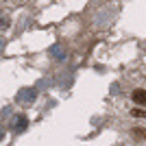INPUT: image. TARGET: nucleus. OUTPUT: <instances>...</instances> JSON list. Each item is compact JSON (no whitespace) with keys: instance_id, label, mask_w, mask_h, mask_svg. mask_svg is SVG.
<instances>
[{"instance_id":"f03ea898","label":"nucleus","mask_w":146,"mask_h":146,"mask_svg":"<svg viewBox=\"0 0 146 146\" xmlns=\"http://www.w3.org/2000/svg\"><path fill=\"white\" fill-rule=\"evenodd\" d=\"M118 146H135V144H129V142H124V144H118Z\"/></svg>"},{"instance_id":"f257e3e1","label":"nucleus","mask_w":146,"mask_h":146,"mask_svg":"<svg viewBox=\"0 0 146 146\" xmlns=\"http://www.w3.org/2000/svg\"><path fill=\"white\" fill-rule=\"evenodd\" d=\"M135 74H137V76L146 83V50H144V55H142V63H140V68L135 70Z\"/></svg>"}]
</instances>
